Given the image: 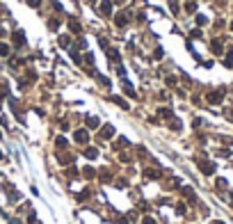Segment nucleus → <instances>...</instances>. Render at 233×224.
I'll list each match as a JSON object with an SVG mask.
<instances>
[{
  "label": "nucleus",
  "instance_id": "obj_37",
  "mask_svg": "<svg viewBox=\"0 0 233 224\" xmlns=\"http://www.w3.org/2000/svg\"><path fill=\"white\" fill-rule=\"evenodd\" d=\"M9 224H21V222H16V220H9Z\"/></svg>",
  "mask_w": 233,
  "mask_h": 224
},
{
  "label": "nucleus",
  "instance_id": "obj_38",
  "mask_svg": "<svg viewBox=\"0 0 233 224\" xmlns=\"http://www.w3.org/2000/svg\"><path fill=\"white\" fill-rule=\"evenodd\" d=\"M213 224H224V222H219V220H215V222H213Z\"/></svg>",
  "mask_w": 233,
  "mask_h": 224
},
{
  "label": "nucleus",
  "instance_id": "obj_22",
  "mask_svg": "<svg viewBox=\"0 0 233 224\" xmlns=\"http://www.w3.org/2000/svg\"><path fill=\"white\" fill-rule=\"evenodd\" d=\"M226 66H233V46L229 48V55H226Z\"/></svg>",
  "mask_w": 233,
  "mask_h": 224
},
{
  "label": "nucleus",
  "instance_id": "obj_20",
  "mask_svg": "<svg viewBox=\"0 0 233 224\" xmlns=\"http://www.w3.org/2000/svg\"><path fill=\"white\" fill-rule=\"evenodd\" d=\"M98 176H101V181H110V178H112V176H110V172H107V169H101V174H98Z\"/></svg>",
  "mask_w": 233,
  "mask_h": 224
},
{
  "label": "nucleus",
  "instance_id": "obj_18",
  "mask_svg": "<svg viewBox=\"0 0 233 224\" xmlns=\"http://www.w3.org/2000/svg\"><path fill=\"white\" fill-rule=\"evenodd\" d=\"M160 117H164V119H172V117H174V112L169 110V108H162V110H160Z\"/></svg>",
  "mask_w": 233,
  "mask_h": 224
},
{
  "label": "nucleus",
  "instance_id": "obj_39",
  "mask_svg": "<svg viewBox=\"0 0 233 224\" xmlns=\"http://www.w3.org/2000/svg\"><path fill=\"white\" fill-rule=\"evenodd\" d=\"M89 2H92V5H94V2H96V0H89Z\"/></svg>",
  "mask_w": 233,
  "mask_h": 224
},
{
  "label": "nucleus",
  "instance_id": "obj_4",
  "mask_svg": "<svg viewBox=\"0 0 233 224\" xmlns=\"http://www.w3.org/2000/svg\"><path fill=\"white\" fill-rule=\"evenodd\" d=\"M128 12H121V14H117V16H114V23H117V25H119V27H123V25H126V23H128Z\"/></svg>",
  "mask_w": 233,
  "mask_h": 224
},
{
  "label": "nucleus",
  "instance_id": "obj_6",
  "mask_svg": "<svg viewBox=\"0 0 233 224\" xmlns=\"http://www.w3.org/2000/svg\"><path fill=\"white\" fill-rule=\"evenodd\" d=\"M112 135H114V126H110V124H107V126H103V128H101V137L110 139Z\"/></svg>",
  "mask_w": 233,
  "mask_h": 224
},
{
  "label": "nucleus",
  "instance_id": "obj_26",
  "mask_svg": "<svg viewBox=\"0 0 233 224\" xmlns=\"http://www.w3.org/2000/svg\"><path fill=\"white\" fill-rule=\"evenodd\" d=\"M87 197H89V190H85V192H80V194H78V201H85Z\"/></svg>",
  "mask_w": 233,
  "mask_h": 224
},
{
  "label": "nucleus",
  "instance_id": "obj_7",
  "mask_svg": "<svg viewBox=\"0 0 233 224\" xmlns=\"http://www.w3.org/2000/svg\"><path fill=\"white\" fill-rule=\"evenodd\" d=\"M85 121H87V128H92V130L101 126V121H98V117H87Z\"/></svg>",
  "mask_w": 233,
  "mask_h": 224
},
{
  "label": "nucleus",
  "instance_id": "obj_28",
  "mask_svg": "<svg viewBox=\"0 0 233 224\" xmlns=\"http://www.w3.org/2000/svg\"><path fill=\"white\" fill-rule=\"evenodd\" d=\"M176 213H178V215H185V204H178V206H176Z\"/></svg>",
  "mask_w": 233,
  "mask_h": 224
},
{
  "label": "nucleus",
  "instance_id": "obj_12",
  "mask_svg": "<svg viewBox=\"0 0 233 224\" xmlns=\"http://www.w3.org/2000/svg\"><path fill=\"white\" fill-rule=\"evenodd\" d=\"M69 27H71V32H73V35H80V32H82V27H80L78 21H69Z\"/></svg>",
  "mask_w": 233,
  "mask_h": 224
},
{
  "label": "nucleus",
  "instance_id": "obj_33",
  "mask_svg": "<svg viewBox=\"0 0 233 224\" xmlns=\"http://www.w3.org/2000/svg\"><path fill=\"white\" fill-rule=\"evenodd\" d=\"M142 224H155V220H153V217H144V220H142Z\"/></svg>",
  "mask_w": 233,
  "mask_h": 224
},
{
  "label": "nucleus",
  "instance_id": "obj_5",
  "mask_svg": "<svg viewBox=\"0 0 233 224\" xmlns=\"http://www.w3.org/2000/svg\"><path fill=\"white\" fill-rule=\"evenodd\" d=\"M101 14H103V16H110V14H112V0H103V2H101Z\"/></svg>",
  "mask_w": 233,
  "mask_h": 224
},
{
  "label": "nucleus",
  "instance_id": "obj_35",
  "mask_svg": "<svg viewBox=\"0 0 233 224\" xmlns=\"http://www.w3.org/2000/svg\"><path fill=\"white\" fill-rule=\"evenodd\" d=\"M217 188H226V181H224V178H217Z\"/></svg>",
  "mask_w": 233,
  "mask_h": 224
},
{
  "label": "nucleus",
  "instance_id": "obj_16",
  "mask_svg": "<svg viewBox=\"0 0 233 224\" xmlns=\"http://www.w3.org/2000/svg\"><path fill=\"white\" fill-rule=\"evenodd\" d=\"M107 57H110L112 62H117V64H119V60H121V57H119V53L114 51V48H110V51H107Z\"/></svg>",
  "mask_w": 233,
  "mask_h": 224
},
{
  "label": "nucleus",
  "instance_id": "obj_1",
  "mask_svg": "<svg viewBox=\"0 0 233 224\" xmlns=\"http://www.w3.org/2000/svg\"><path fill=\"white\" fill-rule=\"evenodd\" d=\"M199 169L206 174V176H210V174H215V163H210V160H199Z\"/></svg>",
  "mask_w": 233,
  "mask_h": 224
},
{
  "label": "nucleus",
  "instance_id": "obj_29",
  "mask_svg": "<svg viewBox=\"0 0 233 224\" xmlns=\"http://www.w3.org/2000/svg\"><path fill=\"white\" fill-rule=\"evenodd\" d=\"M71 60L76 62V64H80V55H78V53H76V51H71Z\"/></svg>",
  "mask_w": 233,
  "mask_h": 224
},
{
  "label": "nucleus",
  "instance_id": "obj_8",
  "mask_svg": "<svg viewBox=\"0 0 233 224\" xmlns=\"http://www.w3.org/2000/svg\"><path fill=\"white\" fill-rule=\"evenodd\" d=\"M144 178L155 181V178H160V172H158V169H144Z\"/></svg>",
  "mask_w": 233,
  "mask_h": 224
},
{
  "label": "nucleus",
  "instance_id": "obj_9",
  "mask_svg": "<svg viewBox=\"0 0 233 224\" xmlns=\"http://www.w3.org/2000/svg\"><path fill=\"white\" fill-rule=\"evenodd\" d=\"M85 158H89V160L98 158V149H94V147H87V149H85Z\"/></svg>",
  "mask_w": 233,
  "mask_h": 224
},
{
  "label": "nucleus",
  "instance_id": "obj_40",
  "mask_svg": "<svg viewBox=\"0 0 233 224\" xmlns=\"http://www.w3.org/2000/svg\"><path fill=\"white\" fill-rule=\"evenodd\" d=\"M231 30H233V23H231Z\"/></svg>",
  "mask_w": 233,
  "mask_h": 224
},
{
  "label": "nucleus",
  "instance_id": "obj_24",
  "mask_svg": "<svg viewBox=\"0 0 233 224\" xmlns=\"http://www.w3.org/2000/svg\"><path fill=\"white\" fill-rule=\"evenodd\" d=\"M126 144H128V139H126V137H119V139H117V144H114V147H117V149H121V147H126Z\"/></svg>",
  "mask_w": 233,
  "mask_h": 224
},
{
  "label": "nucleus",
  "instance_id": "obj_34",
  "mask_svg": "<svg viewBox=\"0 0 233 224\" xmlns=\"http://www.w3.org/2000/svg\"><path fill=\"white\" fill-rule=\"evenodd\" d=\"M27 5H30V7H39L41 2H39V0H27Z\"/></svg>",
  "mask_w": 233,
  "mask_h": 224
},
{
  "label": "nucleus",
  "instance_id": "obj_25",
  "mask_svg": "<svg viewBox=\"0 0 233 224\" xmlns=\"http://www.w3.org/2000/svg\"><path fill=\"white\" fill-rule=\"evenodd\" d=\"M69 41H71V39H69L66 35H64V37H60V46H62V48H66V46H69Z\"/></svg>",
  "mask_w": 233,
  "mask_h": 224
},
{
  "label": "nucleus",
  "instance_id": "obj_23",
  "mask_svg": "<svg viewBox=\"0 0 233 224\" xmlns=\"http://www.w3.org/2000/svg\"><path fill=\"white\" fill-rule=\"evenodd\" d=\"M213 53H222V41H213Z\"/></svg>",
  "mask_w": 233,
  "mask_h": 224
},
{
  "label": "nucleus",
  "instance_id": "obj_31",
  "mask_svg": "<svg viewBox=\"0 0 233 224\" xmlns=\"http://www.w3.org/2000/svg\"><path fill=\"white\" fill-rule=\"evenodd\" d=\"M185 9H188V12H194V9H197V2H188V5H185Z\"/></svg>",
  "mask_w": 233,
  "mask_h": 224
},
{
  "label": "nucleus",
  "instance_id": "obj_2",
  "mask_svg": "<svg viewBox=\"0 0 233 224\" xmlns=\"http://www.w3.org/2000/svg\"><path fill=\"white\" fill-rule=\"evenodd\" d=\"M222 96H224V92H222V89L210 92V94H208V103H210V105H219V103H222Z\"/></svg>",
  "mask_w": 233,
  "mask_h": 224
},
{
  "label": "nucleus",
  "instance_id": "obj_13",
  "mask_svg": "<svg viewBox=\"0 0 233 224\" xmlns=\"http://www.w3.org/2000/svg\"><path fill=\"white\" fill-rule=\"evenodd\" d=\"M55 147H57V149H66V147H69L66 137H62V135H60V137H55Z\"/></svg>",
  "mask_w": 233,
  "mask_h": 224
},
{
  "label": "nucleus",
  "instance_id": "obj_15",
  "mask_svg": "<svg viewBox=\"0 0 233 224\" xmlns=\"http://www.w3.org/2000/svg\"><path fill=\"white\" fill-rule=\"evenodd\" d=\"M14 43H16V46H23V43H25V37H23V32H14Z\"/></svg>",
  "mask_w": 233,
  "mask_h": 224
},
{
  "label": "nucleus",
  "instance_id": "obj_11",
  "mask_svg": "<svg viewBox=\"0 0 233 224\" xmlns=\"http://www.w3.org/2000/svg\"><path fill=\"white\" fill-rule=\"evenodd\" d=\"M183 197L188 199V201H194L197 194H194V190H192V188H183Z\"/></svg>",
  "mask_w": 233,
  "mask_h": 224
},
{
  "label": "nucleus",
  "instance_id": "obj_19",
  "mask_svg": "<svg viewBox=\"0 0 233 224\" xmlns=\"http://www.w3.org/2000/svg\"><path fill=\"white\" fill-rule=\"evenodd\" d=\"M9 55V46L7 43H0V57H7Z\"/></svg>",
  "mask_w": 233,
  "mask_h": 224
},
{
  "label": "nucleus",
  "instance_id": "obj_10",
  "mask_svg": "<svg viewBox=\"0 0 233 224\" xmlns=\"http://www.w3.org/2000/svg\"><path fill=\"white\" fill-rule=\"evenodd\" d=\"M110 101H112V103H117L119 108H123V110H128V103H126L121 96H110Z\"/></svg>",
  "mask_w": 233,
  "mask_h": 224
},
{
  "label": "nucleus",
  "instance_id": "obj_21",
  "mask_svg": "<svg viewBox=\"0 0 233 224\" xmlns=\"http://www.w3.org/2000/svg\"><path fill=\"white\" fill-rule=\"evenodd\" d=\"M57 160H60V165H69L73 158H71V155H57Z\"/></svg>",
  "mask_w": 233,
  "mask_h": 224
},
{
  "label": "nucleus",
  "instance_id": "obj_32",
  "mask_svg": "<svg viewBox=\"0 0 233 224\" xmlns=\"http://www.w3.org/2000/svg\"><path fill=\"white\" fill-rule=\"evenodd\" d=\"M27 222H30V224H37V215H35V213H30V215H27Z\"/></svg>",
  "mask_w": 233,
  "mask_h": 224
},
{
  "label": "nucleus",
  "instance_id": "obj_3",
  "mask_svg": "<svg viewBox=\"0 0 233 224\" xmlns=\"http://www.w3.org/2000/svg\"><path fill=\"white\" fill-rule=\"evenodd\" d=\"M73 137H76L78 144H87V139H89V133H87L85 128H80V130H76V133H73Z\"/></svg>",
  "mask_w": 233,
  "mask_h": 224
},
{
  "label": "nucleus",
  "instance_id": "obj_17",
  "mask_svg": "<svg viewBox=\"0 0 233 224\" xmlns=\"http://www.w3.org/2000/svg\"><path fill=\"white\" fill-rule=\"evenodd\" d=\"M82 174H85V178H94V176H96V169H94V167H85Z\"/></svg>",
  "mask_w": 233,
  "mask_h": 224
},
{
  "label": "nucleus",
  "instance_id": "obj_30",
  "mask_svg": "<svg viewBox=\"0 0 233 224\" xmlns=\"http://www.w3.org/2000/svg\"><path fill=\"white\" fill-rule=\"evenodd\" d=\"M169 126H172L174 130H178V128H181V121H176V119H172V124H169Z\"/></svg>",
  "mask_w": 233,
  "mask_h": 224
},
{
  "label": "nucleus",
  "instance_id": "obj_36",
  "mask_svg": "<svg viewBox=\"0 0 233 224\" xmlns=\"http://www.w3.org/2000/svg\"><path fill=\"white\" fill-rule=\"evenodd\" d=\"M117 224H128V217H119V220H117Z\"/></svg>",
  "mask_w": 233,
  "mask_h": 224
},
{
  "label": "nucleus",
  "instance_id": "obj_14",
  "mask_svg": "<svg viewBox=\"0 0 233 224\" xmlns=\"http://www.w3.org/2000/svg\"><path fill=\"white\" fill-rule=\"evenodd\" d=\"M123 92H126V94H128L130 98H135V96H137V94H135V89H133V85H130V82H123Z\"/></svg>",
  "mask_w": 233,
  "mask_h": 224
},
{
  "label": "nucleus",
  "instance_id": "obj_27",
  "mask_svg": "<svg viewBox=\"0 0 233 224\" xmlns=\"http://www.w3.org/2000/svg\"><path fill=\"white\" fill-rule=\"evenodd\" d=\"M197 23H199V25H206V23H208V18H206V16H201V14H199V16H197Z\"/></svg>",
  "mask_w": 233,
  "mask_h": 224
}]
</instances>
